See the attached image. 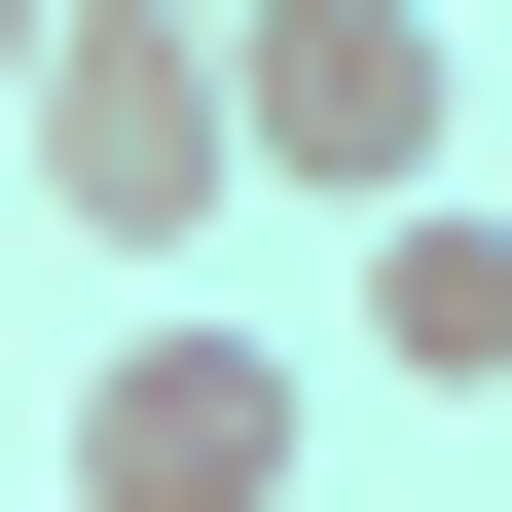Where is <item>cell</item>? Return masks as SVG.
<instances>
[{"mask_svg":"<svg viewBox=\"0 0 512 512\" xmlns=\"http://www.w3.org/2000/svg\"><path fill=\"white\" fill-rule=\"evenodd\" d=\"M0 74H37V0H0Z\"/></svg>","mask_w":512,"mask_h":512,"instance_id":"cell-5","label":"cell"},{"mask_svg":"<svg viewBox=\"0 0 512 512\" xmlns=\"http://www.w3.org/2000/svg\"><path fill=\"white\" fill-rule=\"evenodd\" d=\"M476 147V0H220V183L366 220V183Z\"/></svg>","mask_w":512,"mask_h":512,"instance_id":"cell-2","label":"cell"},{"mask_svg":"<svg viewBox=\"0 0 512 512\" xmlns=\"http://www.w3.org/2000/svg\"><path fill=\"white\" fill-rule=\"evenodd\" d=\"M293 476H330V366L220 330V293H110V366H74V512H293Z\"/></svg>","mask_w":512,"mask_h":512,"instance_id":"cell-3","label":"cell"},{"mask_svg":"<svg viewBox=\"0 0 512 512\" xmlns=\"http://www.w3.org/2000/svg\"><path fill=\"white\" fill-rule=\"evenodd\" d=\"M183 37H220V0H183Z\"/></svg>","mask_w":512,"mask_h":512,"instance_id":"cell-6","label":"cell"},{"mask_svg":"<svg viewBox=\"0 0 512 512\" xmlns=\"http://www.w3.org/2000/svg\"><path fill=\"white\" fill-rule=\"evenodd\" d=\"M0 183H37L110 293H183V256L256 220V183H220V37H183V0H37V74H0Z\"/></svg>","mask_w":512,"mask_h":512,"instance_id":"cell-1","label":"cell"},{"mask_svg":"<svg viewBox=\"0 0 512 512\" xmlns=\"http://www.w3.org/2000/svg\"><path fill=\"white\" fill-rule=\"evenodd\" d=\"M330 366H366L403 439H476V403H512V220H476V147L330 220Z\"/></svg>","mask_w":512,"mask_h":512,"instance_id":"cell-4","label":"cell"}]
</instances>
